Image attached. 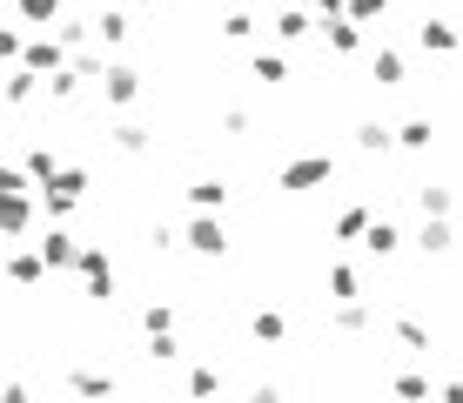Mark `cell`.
<instances>
[{
  "mask_svg": "<svg viewBox=\"0 0 463 403\" xmlns=\"http://www.w3.org/2000/svg\"><path fill=\"white\" fill-rule=\"evenodd\" d=\"M323 182H336V155H296V161L276 168L282 196H309V188H323Z\"/></svg>",
  "mask_w": 463,
  "mask_h": 403,
  "instance_id": "obj_1",
  "label": "cell"
},
{
  "mask_svg": "<svg viewBox=\"0 0 463 403\" xmlns=\"http://www.w3.org/2000/svg\"><path fill=\"white\" fill-rule=\"evenodd\" d=\"M81 196H88V168H74V161L54 175V182H41V208H47L54 222H68L74 208H81Z\"/></svg>",
  "mask_w": 463,
  "mask_h": 403,
  "instance_id": "obj_2",
  "label": "cell"
},
{
  "mask_svg": "<svg viewBox=\"0 0 463 403\" xmlns=\"http://www.w3.org/2000/svg\"><path fill=\"white\" fill-rule=\"evenodd\" d=\"M81 283H88V302H115V255L101 242L81 249Z\"/></svg>",
  "mask_w": 463,
  "mask_h": 403,
  "instance_id": "obj_3",
  "label": "cell"
},
{
  "mask_svg": "<svg viewBox=\"0 0 463 403\" xmlns=\"http://www.w3.org/2000/svg\"><path fill=\"white\" fill-rule=\"evenodd\" d=\"M68 41H61V34H34V41H27V54H21V68H34L41 81H54V74H68Z\"/></svg>",
  "mask_w": 463,
  "mask_h": 403,
  "instance_id": "obj_4",
  "label": "cell"
},
{
  "mask_svg": "<svg viewBox=\"0 0 463 403\" xmlns=\"http://www.w3.org/2000/svg\"><path fill=\"white\" fill-rule=\"evenodd\" d=\"M61 383H68V397H81V403H108L115 397V377H108V369H61Z\"/></svg>",
  "mask_w": 463,
  "mask_h": 403,
  "instance_id": "obj_5",
  "label": "cell"
},
{
  "mask_svg": "<svg viewBox=\"0 0 463 403\" xmlns=\"http://www.w3.org/2000/svg\"><path fill=\"white\" fill-rule=\"evenodd\" d=\"M101 101H108V108H135V101H141V74L128 68V61H115V68L101 74Z\"/></svg>",
  "mask_w": 463,
  "mask_h": 403,
  "instance_id": "obj_6",
  "label": "cell"
},
{
  "mask_svg": "<svg viewBox=\"0 0 463 403\" xmlns=\"http://www.w3.org/2000/svg\"><path fill=\"white\" fill-rule=\"evenodd\" d=\"M81 249H88V242H74V235H68V222H54V229L41 235L47 269H81Z\"/></svg>",
  "mask_w": 463,
  "mask_h": 403,
  "instance_id": "obj_7",
  "label": "cell"
},
{
  "mask_svg": "<svg viewBox=\"0 0 463 403\" xmlns=\"http://www.w3.org/2000/svg\"><path fill=\"white\" fill-rule=\"evenodd\" d=\"M188 249L209 255V263H215V255H229V229H222V216H195V222H188Z\"/></svg>",
  "mask_w": 463,
  "mask_h": 403,
  "instance_id": "obj_8",
  "label": "cell"
},
{
  "mask_svg": "<svg viewBox=\"0 0 463 403\" xmlns=\"http://www.w3.org/2000/svg\"><path fill=\"white\" fill-rule=\"evenodd\" d=\"M0 229H7L14 249H21V242L34 235V196H7V202H0Z\"/></svg>",
  "mask_w": 463,
  "mask_h": 403,
  "instance_id": "obj_9",
  "label": "cell"
},
{
  "mask_svg": "<svg viewBox=\"0 0 463 403\" xmlns=\"http://www.w3.org/2000/svg\"><path fill=\"white\" fill-rule=\"evenodd\" d=\"M417 47H423V54H457V47H463V34H457V21L430 14V21L417 27Z\"/></svg>",
  "mask_w": 463,
  "mask_h": 403,
  "instance_id": "obj_10",
  "label": "cell"
},
{
  "mask_svg": "<svg viewBox=\"0 0 463 403\" xmlns=\"http://www.w3.org/2000/svg\"><path fill=\"white\" fill-rule=\"evenodd\" d=\"M396 249H403V229H396L390 216H376V222H370V235H363V255H376V263H390Z\"/></svg>",
  "mask_w": 463,
  "mask_h": 403,
  "instance_id": "obj_11",
  "label": "cell"
},
{
  "mask_svg": "<svg viewBox=\"0 0 463 403\" xmlns=\"http://www.w3.org/2000/svg\"><path fill=\"white\" fill-rule=\"evenodd\" d=\"M7 276H14V289H34V283L47 276V255H41V249H27V242H21V249L7 255Z\"/></svg>",
  "mask_w": 463,
  "mask_h": 403,
  "instance_id": "obj_12",
  "label": "cell"
},
{
  "mask_svg": "<svg viewBox=\"0 0 463 403\" xmlns=\"http://www.w3.org/2000/svg\"><path fill=\"white\" fill-rule=\"evenodd\" d=\"M370 81H376V88H403V81H410L403 54H396V47H376V54H370Z\"/></svg>",
  "mask_w": 463,
  "mask_h": 403,
  "instance_id": "obj_13",
  "label": "cell"
},
{
  "mask_svg": "<svg viewBox=\"0 0 463 403\" xmlns=\"http://www.w3.org/2000/svg\"><path fill=\"white\" fill-rule=\"evenodd\" d=\"M370 222H376V216H370V202H349L343 216L329 222V235H336V242H363V235H370Z\"/></svg>",
  "mask_w": 463,
  "mask_h": 403,
  "instance_id": "obj_14",
  "label": "cell"
},
{
  "mask_svg": "<svg viewBox=\"0 0 463 403\" xmlns=\"http://www.w3.org/2000/svg\"><path fill=\"white\" fill-rule=\"evenodd\" d=\"M14 14H21L27 27H61L68 21V0H14Z\"/></svg>",
  "mask_w": 463,
  "mask_h": 403,
  "instance_id": "obj_15",
  "label": "cell"
},
{
  "mask_svg": "<svg viewBox=\"0 0 463 403\" xmlns=\"http://www.w3.org/2000/svg\"><path fill=\"white\" fill-rule=\"evenodd\" d=\"M188 202H195V216H215V208L229 202V182H222V175H202V182H188Z\"/></svg>",
  "mask_w": 463,
  "mask_h": 403,
  "instance_id": "obj_16",
  "label": "cell"
},
{
  "mask_svg": "<svg viewBox=\"0 0 463 403\" xmlns=\"http://www.w3.org/2000/svg\"><path fill=\"white\" fill-rule=\"evenodd\" d=\"M94 34H101V47H121L128 34H135V21H128V7H101V14H94Z\"/></svg>",
  "mask_w": 463,
  "mask_h": 403,
  "instance_id": "obj_17",
  "label": "cell"
},
{
  "mask_svg": "<svg viewBox=\"0 0 463 403\" xmlns=\"http://www.w3.org/2000/svg\"><path fill=\"white\" fill-rule=\"evenodd\" d=\"M329 322H336L343 336H363V330H376V310H370V302H336Z\"/></svg>",
  "mask_w": 463,
  "mask_h": 403,
  "instance_id": "obj_18",
  "label": "cell"
},
{
  "mask_svg": "<svg viewBox=\"0 0 463 403\" xmlns=\"http://www.w3.org/2000/svg\"><path fill=\"white\" fill-rule=\"evenodd\" d=\"M457 242V229H450V216H423V229H417V249L423 255H443Z\"/></svg>",
  "mask_w": 463,
  "mask_h": 403,
  "instance_id": "obj_19",
  "label": "cell"
},
{
  "mask_svg": "<svg viewBox=\"0 0 463 403\" xmlns=\"http://www.w3.org/2000/svg\"><path fill=\"white\" fill-rule=\"evenodd\" d=\"M21 168H27V175H34V182H54V175H61V168H68V161H61L54 149H47V141H34V149H27V155H21Z\"/></svg>",
  "mask_w": 463,
  "mask_h": 403,
  "instance_id": "obj_20",
  "label": "cell"
},
{
  "mask_svg": "<svg viewBox=\"0 0 463 403\" xmlns=\"http://www.w3.org/2000/svg\"><path fill=\"white\" fill-rule=\"evenodd\" d=\"M41 88H47V81H41L34 68H7V108H27Z\"/></svg>",
  "mask_w": 463,
  "mask_h": 403,
  "instance_id": "obj_21",
  "label": "cell"
},
{
  "mask_svg": "<svg viewBox=\"0 0 463 403\" xmlns=\"http://www.w3.org/2000/svg\"><path fill=\"white\" fill-rule=\"evenodd\" d=\"M323 41L336 47V54H356V47H363V21H349V14H343V21H323Z\"/></svg>",
  "mask_w": 463,
  "mask_h": 403,
  "instance_id": "obj_22",
  "label": "cell"
},
{
  "mask_svg": "<svg viewBox=\"0 0 463 403\" xmlns=\"http://www.w3.org/2000/svg\"><path fill=\"white\" fill-rule=\"evenodd\" d=\"M396 149H410V155H423V149H437V121H403V128H396Z\"/></svg>",
  "mask_w": 463,
  "mask_h": 403,
  "instance_id": "obj_23",
  "label": "cell"
},
{
  "mask_svg": "<svg viewBox=\"0 0 463 403\" xmlns=\"http://www.w3.org/2000/svg\"><path fill=\"white\" fill-rule=\"evenodd\" d=\"M249 336H255V343H282V336H289V316H282V310H255Z\"/></svg>",
  "mask_w": 463,
  "mask_h": 403,
  "instance_id": "obj_24",
  "label": "cell"
},
{
  "mask_svg": "<svg viewBox=\"0 0 463 403\" xmlns=\"http://www.w3.org/2000/svg\"><path fill=\"white\" fill-rule=\"evenodd\" d=\"M249 74H255V81H262V88H276V81H289V61H282V54H276V47H262V54H255V61H249Z\"/></svg>",
  "mask_w": 463,
  "mask_h": 403,
  "instance_id": "obj_25",
  "label": "cell"
},
{
  "mask_svg": "<svg viewBox=\"0 0 463 403\" xmlns=\"http://www.w3.org/2000/svg\"><path fill=\"white\" fill-rule=\"evenodd\" d=\"M356 149H363V155H390V149H396V128L363 121V128H356Z\"/></svg>",
  "mask_w": 463,
  "mask_h": 403,
  "instance_id": "obj_26",
  "label": "cell"
},
{
  "mask_svg": "<svg viewBox=\"0 0 463 403\" xmlns=\"http://www.w3.org/2000/svg\"><path fill=\"white\" fill-rule=\"evenodd\" d=\"M148 149H155V135L141 121H121L115 128V155H148Z\"/></svg>",
  "mask_w": 463,
  "mask_h": 403,
  "instance_id": "obj_27",
  "label": "cell"
},
{
  "mask_svg": "<svg viewBox=\"0 0 463 403\" xmlns=\"http://www.w3.org/2000/svg\"><path fill=\"white\" fill-rule=\"evenodd\" d=\"M329 296H336V302H363V283H356L349 263H329Z\"/></svg>",
  "mask_w": 463,
  "mask_h": 403,
  "instance_id": "obj_28",
  "label": "cell"
},
{
  "mask_svg": "<svg viewBox=\"0 0 463 403\" xmlns=\"http://www.w3.org/2000/svg\"><path fill=\"white\" fill-rule=\"evenodd\" d=\"M390 336H396L403 350H430V343H437V336H430L423 322H410V316H390Z\"/></svg>",
  "mask_w": 463,
  "mask_h": 403,
  "instance_id": "obj_29",
  "label": "cell"
},
{
  "mask_svg": "<svg viewBox=\"0 0 463 403\" xmlns=\"http://www.w3.org/2000/svg\"><path fill=\"white\" fill-rule=\"evenodd\" d=\"M188 397H195V403H209V397H222V369H215V363L188 369Z\"/></svg>",
  "mask_w": 463,
  "mask_h": 403,
  "instance_id": "obj_30",
  "label": "cell"
},
{
  "mask_svg": "<svg viewBox=\"0 0 463 403\" xmlns=\"http://www.w3.org/2000/svg\"><path fill=\"white\" fill-rule=\"evenodd\" d=\"M141 330H148V336H175V302L155 296L148 310H141Z\"/></svg>",
  "mask_w": 463,
  "mask_h": 403,
  "instance_id": "obj_31",
  "label": "cell"
},
{
  "mask_svg": "<svg viewBox=\"0 0 463 403\" xmlns=\"http://www.w3.org/2000/svg\"><path fill=\"white\" fill-rule=\"evenodd\" d=\"M302 34H309V14H302V7H282V14H276V41H302Z\"/></svg>",
  "mask_w": 463,
  "mask_h": 403,
  "instance_id": "obj_32",
  "label": "cell"
},
{
  "mask_svg": "<svg viewBox=\"0 0 463 403\" xmlns=\"http://www.w3.org/2000/svg\"><path fill=\"white\" fill-rule=\"evenodd\" d=\"M450 202H457V196H450V188H437V182L417 188V208H423V216H450Z\"/></svg>",
  "mask_w": 463,
  "mask_h": 403,
  "instance_id": "obj_33",
  "label": "cell"
},
{
  "mask_svg": "<svg viewBox=\"0 0 463 403\" xmlns=\"http://www.w3.org/2000/svg\"><path fill=\"white\" fill-rule=\"evenodd\" d=\"M68 68H74V74H81V81H101L108 68H115V61H101V54H94V47H81V54H74V61H68Z\"/></svg>",
  "mask_w": 463,
  "mask_h": 403,
  "instance_id": "obj_34",
  "label": "cell"
},
{
  "mask_svg": "<svg viewBox=\"0 0 463 403\" xmlns=\"http://www.w3.org/2000/svg\"><path fill=\"white\" fill-rule=\"evenodd\" d=\"M148 363H155V369L182 363V343H175V336H148Z\"/></svg>",
  "mask_w": 463,
  "mask_h": 403,
  "instance_id": "obj_35",
  "label": "cell"
},
{
  "mask_svg": "<svg viewBox=\"0 0 463 403\" xmlns=\"http://www.w3.org/2000/svg\"><path fill=\"white\" fill-rule=\"evenodd\" d=\"M390 397H403V403H430V383H423V377H390Z\"/></svg>",
  "mask_w": 463,
  "mask_h": 403,
  "instance_id": "obj_36",
  "label": "cell"
},
{
  "mask_svg": "<svg viewBox=\"0 0 463 403\" xmlns=\"http://www.w3.org/2000/svg\"><path fill=\"white\" fill-rule=\"evenodd\" d=\"M383 14H390V0H349V21H363V27L383 21Z\"/></svg>",
  "mask_w": 463,
  "mask_h": 403,
  "instance_id": "obj_37",
  "label": "cell"
},
{
  "mask_svg": "<svg viewBox=\"0 0 463 403\" xmlns=\"http://www.w3.org/2000/svg\"><path fill=\"white\" fill-rule=\"evenodd\" d=\"M249 34H255L249 14H229V21H222V41H249Z\"/></svg>",
  "mask_w": 463,
  "mask_h": 403,
  "instance_id": "obj_38",
  "label": "cell"
},
{
  "mask_svg": "<svg viewBox=\"0 0 463 403\" xmlns=\"http://www.w3.org/2000/svg\"><path fill=\"white\" fill-rule=\"evenodd\" d=\"M296 7H316L323 21H343V14H349V0H296Z\"/></svg>",
  "mask_w": 463,
  "mask_h": 403,
  "instance_id": "obj_39",
  "label": "cell"
},
{
  "mask_svg": "<svg viewBox=\"0 0 463 403\" xmlns=\"http://www.w3.org/2000/svg\"><path fill=\"white\" fill-rule=\"evenodd\" d=\"M249 403H282V390H276V383H255V390H249Z\"/></svg>",
  "mask_w": 463,
  "mask_h": 403,
  "instance_id": "obj_40",
  "label": "cell"
},
{
  "mask_svg": "<svg viewBox=\"0 0 463 403\" xmlns=\"http://www.w3.org/2000/svg\"><path fill=\"white\" fill-rule=\"evenodd\" d=\"M7 403H34V397H27V383H21V377L7 383Z\"/></svg>",
  "mask_w": 463,
  "mask_h": 403,
  "instance_id": "obj_41",
  "label": "cell"
},
{
  "mask_svg": "<svg viewBox=\"0 0 463 403\" xmlns=\"http://www.w3.org/2000/svg\"><path fill=\"white\" fill-rule=\"evenodd\" d=\"M437 403H463V383H443V390H437Z\"/></svg>",
  "mask_w": 463,
  "mask_h": 403,
  "instance_id": "obj_42",
  "label": "cell"
}]
</instances>
